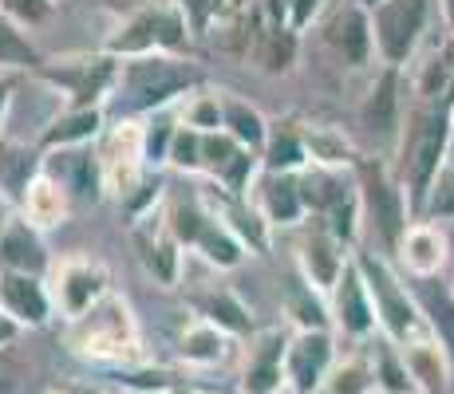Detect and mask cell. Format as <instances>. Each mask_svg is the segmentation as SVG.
Instances as JSON below:
<instances>
[{"label": "cell", "mask_w": 454, "mask_h": 394, "mask_svg": "<svg viewBox=\"0 0 454 394\" xmlns=\"http://www.w3.org/2000/svg\"><path fill=\"white\" fill-rule=\"evenodd\" d=\"M230 122H233V130H238L241 138H249V143H261V119L253 115V111L230 107Z\"/></svg>", "instance_id": "25"}, {"label": "cell", "mask_w": 454, "mask_h": 394, "mask_svg": "<svg viewBox=\"0 0 454 394\" xmlns=\"http://www.w3.org/2000/svg\"><path fill=\"white\" fill-rule=\"evenodd\" d=\"M186 8H190V16H194V24L202 28V24L209 20V12L217 8V0H186Z\"/></svg>", "instance_id": "32"}, {"label": "cell", "mask_w": 454, "mask_h": 394, "mask_svg": "<svg viewBox=\"0 0 454 394\" xmlns=\"http://www.w3.org/2000/svg\"><path fill=\"white\" fill-rule=\"evenodd\" d=\"M427 213L431 217H454V170L439 174V182L427 194Z\"/></svg>", "instance_id": "21"}, {"label": "cell", "mask_w": 454, "mask_h": 394, "mask_svg": "<svg viewBox=\"0 0 454 394\" xmlns=\"http://www.w3.org/2000/svg\"><path fill=\"white\" fill-rule=\"evenodd\" d=\"M368 390H372V371L364 363H348L332 379L320 382L317 394H368Z\"/></svg>", "instance_id": "17"}, {"label": "cell", "mask_w": 454, "mask_h": 394, "mask_svg": "<svg viewBox=\"0 0 454 394\" xmlns=\"http://www.w3.org/2000/svg\"><path fill=\"white\" fill-rule=\"evenodd\" d=\"M178 233L182 236H198V233H202V229H198V217L190 213V209H182V213H178Z\"/></svg>", "instance_id": "34"}, {"label": "cell", "mask_w": 454, "mask_h": 394, "mask_svg": "<svg viewBox=\"0 0 454 394\" xmlns=\"http://www.w3.org/2000/svg\"><path fill=\"white\" fill-rule=\"evenodd\" d=\"M399 79L395 72H387L380 79V87L372 91L368 107H364V119H368L372 130H380V135H387V130H395V107H399V95H395Z\"/></svg>", "instance_id": "11"}, {"label": "cell", "mask_w": 454, "mask_h": 394, "mask_svg": "<svg viewBox=\"0 0 454 394\" xmlns=\"http://www.w3.org/2000/svg\"><path fill=\"white\" fill-rule=\"evenodd\" d=\"M159 273L162 280H170V249H159Z\"/></svg>", "instance_id": "39"}, {"label": "cell", "mask_w": 454, "mask_h": 394, "mask_svg": "<svg viewBox=\"0 0 454 394\" xmlns=\"http://www.w3.org/2000/svg\"><path fill=\"white\" fill-rule=\"evenodd\" d=\"M312 4H317V0H296V24H304L312 16Z\"/></svg>", "instance_id": "38"}, {"label": "cell", "mask_w": 454, "mask_h": 394, "mask_svg": "<svg viewBox=\"0 0 454 394\" xmlns=\"http://www.w3.org/2000/svg\"><path fill=\"white\" fill-rule=\"evenodd\" d=\"M450 111H454V107H450Z\"/></svg>", "instance_id": "45"}, {"label": "cell", "mask_w": 454, "mask_h": 394, "mask_svg": "<svg viewBox=\"0 0 454 394\" xmlns=\"http://www.w3.org/2000/svg\"><path fill=\"white\" fill-rule=\"evenodd\" d=\"M360 273H364V280H368V296H375V315L383 320V328L391 331V339L407 344V339H411V331H415V323H419L415 304L407 300V292L395 284V276H391L380 260L364 257L360 260Z\"/></svg>", "instance_id": "3"}, {"label": "cell", "mask_w": 454, "mask_h": 394, "mask_svg": "<svg viewBox=\"0 0 454 394\" xmlns=\"http://www.w3.org/2000/svg\"><path fill=\"white\" fill-rule=\"evenodd\" d=\"M403 257H407V265H411L419 276L439 273V265H442V236L434 233L431 225H415V229L403 233Z\"/></svg>", "instance_id": "9"}, {"label": "cell", "mask_w": 454, "mask_h": 394, "mask_svg": "<svg viewBox=\"0 0 454 394\" xmlns=\"http://www.w3.org/2000/svg\"><path fill=\"white\" fill-rule=\"evenodd\" d=\"M4 300H8V308L16 315H24V320H32V323L43 320V296L28 280H4Z\"/></svg>", "instance_id": "15"}, {"label": "cell", "mask_w": 454, "mask_h": 394, "mask_svg": "<svg viewBox=\"0 0 454 394\" xmlns=\"http://www.w3.org/2000/svg\"><path fill=\"white\" fill-rule=\"evenodd\" d=\"M309 265H312V273H317L320 284H340V260H336V252L328 249V241L309 244Z\"/></svg>", "instance_id": "20"}, {"label": "cell", "mask_w": 454, "mask_h": 394, "mask_svg": "<svg viewBox=\"0 0 454 394\" xmlns=\"http://www.w3.org/2000/svg\"><path fill=\"white\" fill-rule=\"evenodd\" d=\"M206 151L214 154V162H225V158H230V143H217V138H209Z\"/></svg>", "instance_id": "35"}, {"label": "cell", "mask_w": 454, "mask_h": 394, "mask_svg": "<svg viewBox=\"0 0 454 394\" xmlns=\"http://www.w3.org/2000/svg\"><path fill=\"white\" fill-rule=\"evenodd\" d=\"M0 59H16V64H32V48L24 40H16V32H8V24H0Z\"/></svg>", "instance_id": "22"}, {"label": "cell", "mask_w": 454, "mask_h": 394, "mask_svg": "<svg viewBox=\"0 0 454 394\" xmlns=\"http://www.w3.org/2000/svg\"><path fill=\"white\" fill-rule=\"evenodd\" d=\"M332 40H336V48L344 51L348 64H364V59H368V48H372V24H368V16H364L360 8H348V12H340L336 24H332Z\"/></svg>", "instance_id": "8"}, {"label": "cell", "mask_w": 454, "mask_h": 394, "mask_svg": "<svg viewBox=\"0 0 454 394\" xmlns=\"http://www.w3.org/2000/svg\"><path fill=\"white\" fill-rule=\"evenodd\" d=\"M423 304H427V312H431V323H434V331H439V339H442V347L447 352H454V292H434V284H427L423 288Z\"/></svg>", "instance_id": "12"}, {"label": "cell", "mask_w": 454, "mask_h": 394, "mask_svg": "<svg viewBox=\"0 0 454 394\" xmlns=\"http://www.w3.org/2000/svg\"><path fill=\"white\" fill-rule=\"evenodd\" d=\"M20 166H32V162H28V158H20V154L8 158V174H12V186H20Z\"/></svg>", "instance_id": "36"}, {"label": "cell", "mask_w": 454, "mask_h": 394, "mask_svg": "<svg viewBox=\"0 0 454 394\" xmlns=\"http://www.w3.org/2000/svg\"><path fill=\"white\" fill-rule=\"evenodd\" d=\"M178 162L182 166L194 162V138H182V143H178Z\"/></svg>", "instance_id": "37"}, {"label": "cell", "mask_w": 454, "mask_h": 394, "mask_svg": "<svg viewBox=\"0 0 454 394\" xmlns=\"http://www.w3.org/2000/svg\"><path fill=\"white\" fill-rule=\"evenodd\" d=\"M56 174L72 182L75 194L95 197V170H91V158L87 154H59L56 158Z\"/></svg>", "instance_id": "18"}, {"label": "cell", "mask_w": 454, "mask_h": 394, "mask_svg": "<svg viewBox=\"0 0 454 394\" xmlns=\"http://www.w3.org/2000/svg\"><path fill=\"white\" fill-rule=\"evenodd\" d=\"M442 8H447V24L454 28V0H442Z\"/></svg>", "instance_id": "42"}, {"label": "cell", "mask_w": 454, "mask_h": 394, "mask_svg": "<svg viewBox=\"0 0 454 394\" xmlns=\"http://www.w3.org/2000/svg\"><path fill=\"white\" fill-rule=\"evenodd\" d=\"M87 296H95V280L83 276V273H75L72 276V288H67V300H72V308H83Z\"/></svg>", "instance_id": "29"}, {"label": "cell", "mask_w": 454, "mask_h": 394, "mask_svg": "<svg viewBox=\"0 0 454 394\" xmlns=\"http://www.w3.org/2000/svg\"><path fill=\"white\" fill-rule=\"evenodd\" d=\"M332 363V339L325 331H309L289 352V379L301 394H317Z\"/></svg>", "instance_id": "5"}, {"label": "cell", "mask_w": 454, "mask_h": 394, "mask_svg": "<svg viewBox=\"0 0 454 394\" xmlns=\"http://www.w3.org/2000/svg\"><path fill=\"white\" fill-rule=\"evenodd\" d=\"M91 130H95V115H75V119H67L64 127L51 130V143H59V138H80V135H91Z\"/></svg>", "instance_id": "27"}, {"label": "cell", "mask_w": 454, "mask_h": 394, "mask_svg": "<svg viewBox=\"0 0 454 394\" xmlns=\"http://www.w3.org/2000/svg\"><path fill=\"white\" fill-rule=\"evenodd\" d=\"M293 312H296V320L301 323H309V328H325V308H320L317 300H309L304 292H293Z\"/></svg>", "instance_id": "23"}, {"label": "cell", "mask_w": 454, "mask_h": 394, "mask_svg": "<svg viewBox=\"0 0 454 394\" xmlns=\"http://www.w3.org/2000/svg\"><path fill=\"white\" fill-rule=\"evenodd\" d=\"M246 162H249V158H238V162H233V170H230L233 186H238V182H241V174H246Z\"/></svg>", "instance_id": "41"}, {"label": "cell", "mask_w": 454, "mask_h": 394, "mask_svg": "<svg viewBox=\"0 0 454 394\" xmlns=\"http://www.w3.org/2000/svg\"><path fill=\"white\" fill-rule=\"evenodd\" d=\"M0 252H4V260L8 265H16V268H36L43 265V252H40V244H36V236H32L28 229H12L4 236V244H0Z\"/></svg>", "instance_id": "13"}, {"label": "cell", "mask_w": 454, "mask_h": 394, "mask_svg": "<svg viewBox=\"0 0 454 394\" xmlns=\"http://www.w3.org/2000/svg\"><path fill=\"white\" fill-rule=\"evenodd\" d=\"M269 205H273V213L281 217V221H289V217H296V189L289 186V182L273 186V194H269Z\"/></svg>", "instance_id": "24"}, {"label": "cell", "mask_w": 454, "mask_h": 394, "mask_svg": "<svg viewBox=\"0 0 454 394\" xmlns=\"http://www.w3.org/2000/svg\"><path fill=\"white\" fill-rule=\"evenodd\" d=\"M190 355L214 359V339H209V336H194V339H190Z\"/></svg>", "instance_id": "33"}, {"label": "cell", "mask_w": 454, "mask_h": 394, "mask_svg": "<svg viewBox=\"0 0 454 394\" xmlns=\"http://www.w3.org/2000/svg\"><path fill=\"white\" fill-rule=\"evenodd\" d=\"M0 339H8V323H0Z\"/></svg>", "instance_id": "43"}, {"label": "cell", "mask_w": 454, "mask_h": 394, "mask_svg": "<svg viewBox=\"0 0 454 394\" xmlns=\"http://www.w3.org/2000/svg\"><path fill=\"white\" fill-rule=\"evenodd\" d=\"M209 308H214V315L225 323V328H233V331H246V315H241L238 304H230V300H225V296H222V300H209Z\"/></svg>", "instance_id": "28"}, {"label": "cell", "mask_w": 454, "mask_h": 394, "mask_svg": "<svg viewBox=\"0 0 454 394\" xmlns=\"http://www.w3.org/2000/svg\"><path fill=\"white\" fill-rule=\"evenodd\" d=\"M8 4H12L16 12H24V16H36V4H32V0H8Z\"/></svg>", "instance_id": "40"}, {"label": "cell", "mask_w": 454, "mask_h": 394, "mask_svg": "<svg viewBox=\"0 0 454 394\" xmlns=\"http://www.w3.org/2000/svg\"><path fill=\"white\" fill-rule=\"evenodd\" d=\"M368 4H383V0H368Z\"/></svg>", "instance_id": "44"}, {"label": "cell", "mask_w": 454, "mask_h": 394, "mask_svg": "<svg viewBox=\"0 0 454 394\" xmlns=\"http://www.w3.org/2000/svg\"><path fill=\"white\" fill-rule=\"evenodd\" d=\"M198 241H202L209 249V257L222 260V265H233V257H238V252H233V244L225 241L222 233H214V229H202V233H198Z\"/></svg>", "instance_id": "26"}, {"label": "cell", "mask_w": 454, "mask_h": 394, "mask_svg": "<svg viewBox=\"0 0 454 394\" xmlns=\"http://www.w3.org/2000/svg\"><path fill=\"white\" fill-rule=\"evenodd\" d=\"M16 379H20V367H16L12 359H4V355H0V394H4V390H12V387H16Z\"/></svg>", "instance_id": "31"}, {"label": "cell", "mask_w": 454, "mask_h": 394, "mask_svg": "<svg viewBox=\"0 0 454 394\" xmlns=\"http://www.w3.org/2000/svg\"><path fill=\"white\" fill-rule=\"evenodd\" d=\"M277 359H281V344H269V352L257 359V367L246 375V394H273L281 387V367H277Z\"/></svg>", "instance_id": "14"}, {"label": "cell", "mask_w": 454, "mask_h": 394, "mask_svg": "<svg viewBox=\"0 0 454 394\" xmlns=\"http://www.w3.org/2000/svg\"><path fill=\"white\" fill-rule=\"evenodd\" d=\"M368 201L375 209V221H380V229L387 241H403V197H399V189H391L387 182L375 174L368 182Z\"/></svg>", "instance_id": "10"}, {"label": "cell", "mask_w": 454, "mask_h": 394, "mask_svg": "<svg viewBox=\"0 0 454 394\" xmlns=\"http://www.w3.org/2000/svg\"><path fill=\"white\" fill-rule=\"evenodd\" d=\"M135 36H123L115 43V48H123V51H130V48H143V43H151L154 36L159 40H166V43H174L178 40V20H166V16H151V20H143V24H135Z\"/></svg>", "instance_id": "19"}, {"label": "cell", "mask_w": 454, "mask_h": 394, "mask_svg": "<svg viewBox=\"0 0 454 394\" xmlns=\"http://www.w3.org/2000/svg\"><path fill=\"white\" fill-rule=\"evenodd\" d=\"M336 300H340V320H344V328L352 331V336H368L375 323V308L368 304V284H360L356 273H344Z\"/></svg>", "instance_id": "6"}, {"label": "cell", "mask_w": 454, "mask_h": 394, "mask_svg": "<svg viewBox=\"0 0 454 394\" xmlns=\"http://www.w3.org/2000/svg\"><path fill=\"white\" fill-rule=\"evenodd\" d=\"M427 12H431V0H383L375 8V40L387 64H403L415 51L427 28Z\"/></svg>", "instance_id": "2"}, {"label": "cell", "mask_w": 454, "mask_h": 394, "mask_svg": "<svg viewBox=\"0 0 454 394\" xmlns=\"http://www.w3.org/2000/svg\"><path fill=\"white\" fill-rule=\"evenodd\" d=\"M403 363L419 394H447L450 387V355L442 339H407Z\"/></svg>", "instance_id": "4"}, {"label": "cell", "mask_w": 454, "mask_h": 394, "mask_svg": "<svg viewBox=\"0 0 454 394\" xmlns=\"http://www.w3.org/2000/svg\"><path fill=\"white\" fill-rule=\"evenodd\" d=\"M375 382H380L387 394H411L415 390L403 355H395V352H380V359H375Z\"/></svg>", "instance_id": "16"}, {"label": "cell", "mask_w": 454, "mask_h": 394, "mask_svg": "<svg viewBox=\"0 0 454 394\" xmlns=\"http://www.w3.org/2000/svg\"><path fill=\"white\" fill-rule=\"evenodd\" d=\"M186 79H190L186 72H174V67H166V64H146L130 79V95H135L138 107H151V103H162L170 91H178Z\"/></svg>", "instance_id": "7"}, {"label": "cell", "mask_w": 454, "mask_h": 394, "mask_svg": "<svg viewBox=\"0 0 454 394\" xmlns=\"http://www.w3.org/2000/svg\"><path fill=\"white\" fill-rule=\"evenodd\" d=\"M273 166H293V162H301V146L293 143V138H277L273 143V158H269Z\"/></svg>", "instance_id": "30"}, {"label": "cell", "mask_w": 454, "mask_h": 394, "mask_svg": "<svg viewBox=\"0 0 454 394\" xmlns=\"http://www.w3.org/2000/svg\"><path fill=\"white\" fill-rule=\"evenodd\" d=\"M454 130V111L450 103H439V107H427L415 115L411 138H407V158H403V174L411 182V197L427 201L431 186L439 182V166L447 158V143Z\"/></svg>", "instance_id": "1"}]
</instances>
